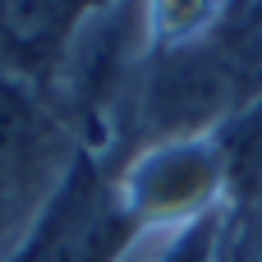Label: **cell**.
<instances>
[{
  "mask_svg": "<svg viewBox=\"0 0 262 262\" xmlns=\"http://www.w3.org/2000/svg\"><path fill=\"white\" fill-rule=\"evenodd\" d=\"M235 262H262V193L249 207V221L239 230V244H235Z\"/></svg>",
  "mask_w": 262,
  "mask_h": 262,
  "instance_id": "cell-3",
  "label": "cell"
},
{
  "mask_svg": "<svg viewBox=\"0 0 262 262\" xmlns=\"http://www.w3.org/2000/svg\"><path fill=\"white\" fill-rule=\"evenodd\" d=\"M212 235H216V221L203 216V221L175 244V253H170L166 262H207V258H212Z\"/></svg>",
  "mask_w": 262,
  "mask_h": 262,
  "instance_id": "cell-2",
  "label": "cell"
},
{
  "mask_svg": "<svg viewBox=\"0 0 262 262\" xmlns=\"http://www.w3.org/2000/svg\"><path fill=\"white\" fill-rule=\"evenodd\" d=\"M129 239V216L88 161L69 175L55 207L37 226L23 262H111Z\"/></svg>",
  "mask_w": 262,
  "mask_h": 262,
  "instance_id": "cell-1",
  "label": "cell"
}]
</instances>
